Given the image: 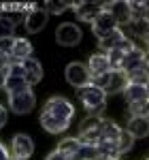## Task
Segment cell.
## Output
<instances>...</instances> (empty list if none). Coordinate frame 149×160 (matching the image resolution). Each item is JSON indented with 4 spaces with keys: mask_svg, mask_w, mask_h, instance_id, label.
Here are the masks:
<instances>
[{
    "mask_svg": "<svg viewBox=\"0 0 149 160\" xmlns=\"http://www.w3.org/2000/svg\"><path fill=\"white\" fill-rule=\"evenodd\" d=\"M73 115H74V107H73V102H68V98H64V96H51L45 102V107H43L41 126L47 132H51V135H60V132H64L70 126Z\"/></svg>",
    "mask_w": 149,
    "mask_h": 160,
    "instance_id": "1",
    "label": "cell"
},
{
    "mask_svg": "<svg viewBox=\"0 0 149 160\" xmlns=\"http://www.w3.org/2000/svg\"><path fill=\"white\" fill-rule=\"evenodd\" d=\"M79 98L83 102V107L89 115H94V118H98L100 113L104 111L107 107V94H104V90L98 88L96 83H89V86L81 88L79 90Z\"/></svg>",
    "mask_w": 149,
    "mask_h": 160,
    "instance_id": "2",
    "label": "cell"
},
{
    "mask_svg": "<svg viewBox=\"0 0 149 160\" xmlns=\"http://www.w3.org/2000/svg\"><path fill=\"white\" fill-rule=\"evenodd\" d=\"M4 90L9 96H15V94H24V92H30V81L26 79L24 73V64L22 62H11V66L4 71Z\"/></svg>",
    "mask_w": 149,
    "mask_h": 160,
    "instance_id": "3",
    "label": "cell"
},
{
    "mask_svg": "<svg viewBox=\"0 0 149 160\" xmlns=\"http://www.w3.org/2000/svg\"><path fill=\"white\" fill-rule=\"evenodd\" d=\"M92 83H96L98 88H102L104 94H124L126 88L130 86V77H128L124 71H119V68H113V71H109L104 77H100L98 81H92Z\"/></svg>",
    "mask_w": 149,
    "mask_h": 160,
    "instance_id": "4",
    "label": "cell"
},
{
    "mask_svg": "<svg viewBox=\"0 0 149 160\" xmlns=\"http://www.w3.org/2000/svg\"><path fill=\"white\" fill-rule=\"evenodd\" d=\"M66 81L70 83L73 88L77 90H81V88H85L92 83V75H89V68H87V64L83 62H70L68 66H66Z\"/></svg>",
    "mask_w": 149,
    "mask_h": 160,
    "instance_id": "5",
    "label": "cell"
},
{
    "mask_svg": "<svg viewBox=\"0 0 149 160\" xmlns=\"http://www.w3.org/2000/svg\"><path fill=\"white\" fill-rule=\"evenodd\" d=\"M102 120L104 118H94V115H89V120L83 124V128H81V132H79V143H83V145H96L98 148V141H100V132H102Z\"/></svg>",
    "mask_w": 149,
    "mask_h": 160,
    "instance_id": "6",
    "label": "cell"
},
{
    "mask_svg": "<svg viewBox=\"0 0 149 160\" xmlns=\"http://www.w3.org/2000/svg\"><path fill=\"white\" fill-rule=\"evenodd\" d=\"M117 28H119V26H117V22H115V17H113L111 13L102 7V11L98 13V17H96V19H94V24H92V30H94L96 38L102 41V38H107L109 34H113Z\"/></svg>",
    "mask_w": 149,
    "mask_h": 160,
    "instance_id": "7",
    "label": "cell"
},
{
    "mask_svg": "<svg viewBox=\"0 0 149 160\" xmlns=\"http://www.w3.org/2000/svg\"><path fill=\"white\" fill-rule=\"evenodd\" d=\"M107 11L111 13L113 17H115V22L117 26H130L134 22V15H132V7H130V2H126V0H115V2H109V4H102Z\"/></svg>",
    "mask_w": 149,
    "mask_h": 160,
    "instance_id": "8",
    "label": "cell"
},
{
    "mask_svg": "<svg viewBox=\"0 0 149 160\" xmlns=\"http://www.w3.org/2000/svg\"><path fill=\"white\" fill-rule=\"evenodd\" d=\"M145 53L147 51H143L141 47L134 45L124 56V60L119 64V71H124L126 75H132V73H137V71H141V68H145Z\"/></svg>",
    "mask_w": 149,
    "mask_h": 160,
    "instance_id": "9",
    "label": "cell"
},
{
    "mask_svg": "<svg viewBox=\"0 0 149 160\" xmlns=\"http://www.w3.org/2000/svg\"><path fill=\"white\" fill-rule=\"evenodd\" d=\"M55 41L64 47H74L81 43V30L77 24H62L55 30Z\"/></svg>",
    "mask_w": 149,
    "mask_h": 160,
    "instance_id": "10",
    "label": "cell"
},
{
    "mask_svg": "<svg viewBox=\"0 0 149 160\" xmlns=\"http://www.w3.org/2000/svg\"><path fill=\"white\" fill-rule=\"evenodd\" d=\"M87 68H89V75H92V81H98L100 77H104L109 71H113L111 60H109L107 53H94L87 62Z\"/></svg>",
    "mask_w": 149,
    "mask_h": 160,
    "instance_id": "11",
    "label": "cell"
},
{
    "mask_svg": "<svg viewBox=\"0 0 149 160\" xmlns=\"http://www.w3.org/2000/svg\"><path fill=\"white\" fill-rule=\"evenodd\" d=\"M34 94H32V90L30 92H24V94H15V96H9V107H11L13 113H17V115H24V113H30V111L34 109Z\"/></svg>",
    "mask_w": 149,
    "mask_h": 160,
    "instance_id": "12",
    "label": "cell"
},
{
    "mask_svg": "<svg viewBox=\"0 0 149 160\" xmlns=\"http://www.w3.org/2000/svg\"><path fill=\"white\" fill-rule=\"evenodd\" d=\"M49 22V13L43 11V9H30V13L26 15L24 24H26V30L30 32V34H36L41 32L45 26Z\"/></svg>",
    "mask_w": 149,
    "mask_h": 160,
    "instance_id": "13",
    "label": "cell"
},
{
    "mask_svg": "<svg viewBox=\"0 0 149 160\" xmlns=\"http://www.w3.org/2000/svg\"><path fill=\"white\" fill-rule=\"evenodd\" d=\"M34 154V143L28 135H15L13 137V158L28 160Z\"/></svg>",
    "mask_w": 149,
    "mask_h": 160,
    "instance_id": "14",
    "label": "cell"
},
{
    "mask_svg": "<svg viewBox=\"0 0 149 160\" xmlns=\"http://www.w3.org/2000/svg\"><path fill=\"white\" fill-rule=\"evenodd\" d=\"M73 11L77 13V17H79L81 22L94 24V19H96L98 13L102 11V4H94V2H77V4H73Z\"/></svg>",
    "mask_w": 149,
    "mask_h": 160,
    "instance_id": "15",
    "label": "cell"
},
{
    "mask_svg": "<svg viewBox=\"0 0 149 160\" xmlns=\"http://www.w3.org/2000/svg\"><path fill=\"white\" fill-rule=\"evenodd\" d=\"M32 58V45L28 38H15V47L11 51V60L13 62H26Z\"/></svg>",
    "mask_w": 149,
    "mask_h": 160,
    "instance_id": "16",
    "label": "cell"
},
{
    "mask_svg": "<svg viewBox=\"0 0 149 160\" xmlns=\"http://www.w3.org/2000/svg\"><path fill=\"white\" fill-rule=\"evenodd\" d=\"M134 139H143L149 137V118H130L128 120V128H126Z\"/></svg>",
    "mask_w": 149,
    "mask_h": 160,
    "instance_id": "17",
    "label": "cell"
},
{
    "mask_svg": "<svg viewBox=\"0 0 149 160\" xmlns=\"http://www.w3.org/2000/svg\"><path fill=\"white\" fill-rule=\"evenodd\" d=\"M128 105L130 102H138V100H149V86H138V83H130L124 92Z\"/></svg>",
    "mask_w": 149,
    "mask_h": 160,
    "instance_id": "18",
    "label": "cell"
},
{
    "mask_svg": "<svg viewBox=\"0 0 149 160\" xmlns=\"http://www.w3.org/2000/svg\"><path fill=\"white\" fill-rule=\"evenodd\" d=\"M24 64V73H26V79L30 81V86H34L38 83L41 79H43V68H41V62H36L34 58H30V60L22 62Z\"/></svg>",
    "mask_w": 149,
    "mask_h": 160,
    "instance_id": "19",
    "label": "cell"
},
{
    "mask_svg": "<svg viewBox=\"0 0 149 160\" xmlns=\"http://www.w3.org/2000/svg\"><path fill=\"white\" fill-rule=\"evenodd\" d=\"M102 156V152H100L96 145H79V149H77V154H74L70 160H96Z\"/></svg>",
    "mask_w": 149,
    "mask_h": 160,
    "instance_id": "20",
    "label": "cell"
},
{
    "mask_svg": "<svg viewBox=\"0 0 149 160\" xmlns=\"http://www.w3.org/2000/svg\"><path fill=\"white\" fill-rule=\"evenodd\" d=\"M124 38H126V34L122 32V30H119V28H117V30H115L113 34H109L107 38H102V41H98V45H100V49H102L104 53H107V51H111L113 47H115V45H119V43H122Z\"/></svg>",
    "mask_w": 149,
    "mask_h": 160,
    "instance_id": "21",
    "label": "cell"
},
{
    "mask_svg": "<svg viewBox=\"0 0 149 160\" xmlns=\"http://www.w3.org/2000/svg\"><path fill=\"white\" fill-rule=\"evenodd\" d=\"M79 139L77 137H70V139H64V141H60V145H58V149L60 152H64L68 158H73L74 154H77V149H79Z\"/></svg>",
    "mask_w": 149,
    "mask_h": 160,
    "instance_id": "22",
    "label": "cell"
},
{
    "mask_svg": "<svg viewBox=\"0 0 149 160\" xmlns=\"http://www.w3.org/2000/svg\"><path fill=\"white\" fill-rule=\"evenodd\" d=\"M15 34V22L7 15H0V41Z\"/></svg>",
    "mask_w": 149,
    "mask_h": 160,
    "instance_id": "23",
    "label": "cell"
},
{
    "mask_svg": "<svg viewBox=\"0 0 149 160\" xmlns=\"http://www.w3.org/2000/svg\"><path fill=\"white\" fill-rule=\"evenodd\" d=\"M130 113L132 118H149V100H138V102H130Z\"/></svg>",
    "mask_w": 149,
    "mask_h": 160,
    "instance_id": "24",
    "label": "cell"
},
{
    "mask_svg": "<svg viewBox=\"0 0 149 160\" xmlns=\"http://www.w3.org/2000/svg\"><path fill=\"white\" fill-rule=\"evenodd\" d=\"M68 9H73V4H66V2H45V7H43V11H47L49 15H58Z\"/></svg>",
    "mask_w": 149,
    "mask_h": 160,
    "instance_id": "25",
    "label": "cell"
},
{
    "mask_svg": "<svg viewBox=\"0 0 149 160\" xmlns=\"http://www.w3.org/2000/svg\"><path fill=\"white\" fill-rule=\"evenodd\" d=\"M132 141H134V137L130 135L128 130H122V137H119V156L126 154L128 149H132Z\"/></svg>",
    "mask_w": 149,
    "mask_h": 160,
    "instance_id": "26",
    "label": "cell"
},
{
    "mask_svg": "<svg viewBox=\"0 0 149 160\" xmlns=\"http://www.w3.org/2000/svg\"><path fill=\"white\" fill-rule=\"evenodd\" d=\"M130 77V83H138V86H149V73L145 71V68H141V71H137V73L128 75Z\"/></svg>",
    "mask_w": 149,
    "mask_h": 160,
    "instance_id": "27",
    "label": "cell"
},
{
    "mask_svg": "<svg viewBox=\"0 0 149 160\" xmlns=\"http://www.w3.org/2000/svg\"><path fill=\"white\" fill-rule=\"evenodd\" d=\"M13 47H15V37H9V38H2L0 41V51H4V53L11 56Z\"/></svg>",
    "mask_w": 149,
    "mask_h": 160,
    "instance_id": "28",
    "label": "cell"
},
{
    "mask_svg": "<svg viewBox=\"0 0 149 160\" xmlns=\"http://www.w3.org/2000/svg\"><path fill=\"white\" fill-rule=\"evenodd\" d=\"M11 56L9 53H4V51H0V71H7L9 66H11Z\"/></svg>",
    "mask_w": 149,
    "mask_h": 160,
    "instance_id": "29",
    "label": "cell"
},
{
    "mask_svg": "<svg viewBox=\"0 0 149 160\" xmlns=\"http://www.w3.org/2000/svg\"><path fill=\"white\" fill-rule=\"evenodd\" d=\"M45 160H70V158H68V156H66L64 152H60V149H55V152H51V154H49V156H47Z\"/></svg>",
    "mask_w": 149,
    "mask_h": 160,
    "instance_id": "30",
    "label": "cell"
},
{
    "mask_svg": "<svg viewBox=\"0 0 149 160\" xmlns=\"http://www.w3.org/2000/svg\"><path fill=\"white\" fill-rule=\"evenodd\" d=\"M0 160H11V154L7 152V148L0 143Z\"/></svg>",
    "mask_w": 149,
    "mask_h": 160,
    "instance_id": "31",
    "label": "cell"
},
{
    "mask_svg": "<svg viewBox=\"0 0 149 160\" xmlns=\"http://www.w3.org/2000/svg\"><path fill=\"white\" fill-rule=\"evenodd\" d=\"M4 124H7V109L0 105V128H2Z\"/></svg>",
    "mask_w": 149,
    "mask_h": 160,
    "instance_id": "32",
    "label": "cell"
},
{
    "mask_svg": "<svg viewBox=\"0 0 149 160\" xmlns=\"http://www.w3.org/2000/svg\"><path fill=\"white\" fill-rule=\"evenodd\" d=\"M96 160H119V158H115V156H104V154H102V156L96 158Z\"/></svg>",
    "mask_w": 149,
    "mask_h": 160,
    "instance_id": "33",
    "label": "cell"
},
{
    "mask_svg": "<svg viewBox=\"0 0 149 160\" xmlns=\"http://www.w3.org/2000/svg\"><path fill=\"white\" fill-rule=\"evenodd\" d=\"M4 77H7L4 71H0V88H4Z\"/></svg>",
    "mask_w": 149,
    "mask_h": 160,
    "instance_id": "34",
    "label": "cell"
},
{
    "mask_svg": "<svg viewBox=\"0 0 149 160\" xmlns=\"http://www.w3.org/2000/svg\"><path fill=\"white\" fill-rule=\"evenodd\" d=\"M145 71H147V73H149V51H147V53H145Z\"/></svg>",
    "mask_w": 149,
    "mask_h": 160,
    "instance_id": "35",
    "label": "cell"
},
{
    "mask_svg": "<svg viewBox=\"0 0 149 160\" xmlns=\"http://www.w3.org/2000/svg\"><path fill=\"white\" fill-rule=\"evenodd\" d=\"M145 45H147V51H149V34H147V38H145Z\"/></svg>",
    "mask_w": 149,
    "mask_h": 160,
    "instance_id": "36",
    "label": "cell"
},
{
    "mask_svg": "<svg viewBox=\"0 0 149 160\" xmlns=\"http://www.w3.org/2000/svg\"><path fill=\"white\" fill-rule=\"evenodd\" d=\"M11 160H17V158H13V156H11Z\"/></svg>",
    "mask_w": 149,
    "mask_h": 160,
    "instance_id": "37",
    "label": "cell"
}]
</instances>
